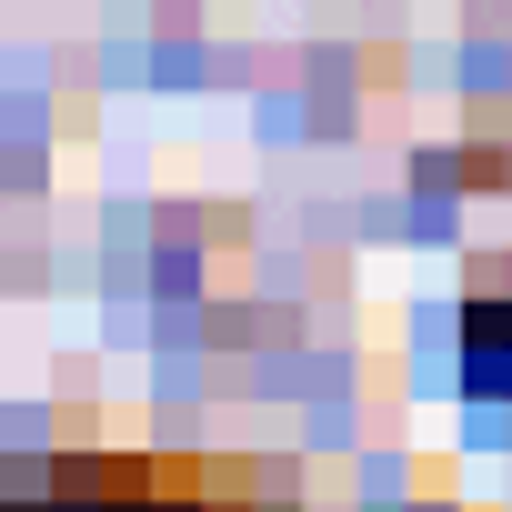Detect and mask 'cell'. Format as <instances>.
Returning <instances> with one entry per match:
<instances>
[{
    "label": "cell",
    "instance_id": "1",
    "mask_svg": "<svg viewBox=\"0 0 512 512\" xmlns=\"http://www.w3.org/2000/svg\"><path fill=\"white\" fill-rule=\"evenodd\" d=\"M0 512H272L241 462H171V452H71L41 492Z\"/></svg>",
    "mask_w": 512,
    "mask_h": 512
}]
</instances>
